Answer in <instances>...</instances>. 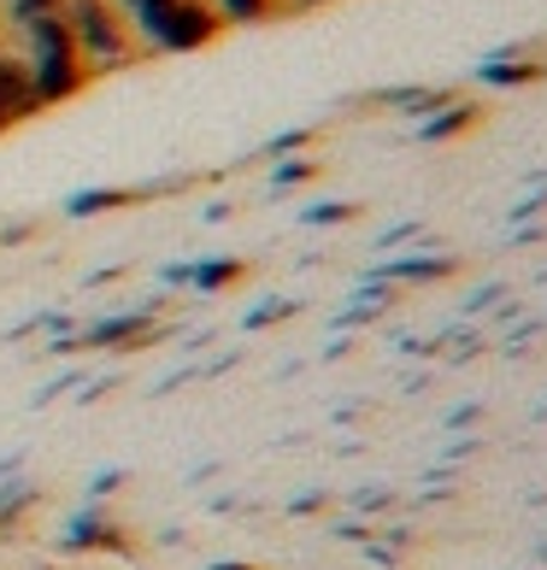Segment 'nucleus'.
Instances as JSON below:
<instances>
[{"mask_svg":"<svg viewBox=\"0 0 547 570\" xmlns=\"http://www.w3.org/2000/svg\"><path fill=\"white\" fill-rule=\"evenodd\" d=\"M306 7H324V0H283V12H306Z\"/></svg>","mask_w":547,"mask_h":570,"instance_id":"14","label":"nucleus"},{"mask_svg":"<svg viewBox=\"0 0 547 570\" xmlns=\"http://www.w3.org/2000/svg\"><path fill=\"white\" fill-rule=\"evenodd\" d=\"M130 195H118V188H100V195H77L71 200V218H89V213H107V206H124Z\"/></svg>","mask_w":547,"mask_h":570,"instance_id":"11","label":"nucleus"},{"mask_svg":"<svg viewBox=\"0 0 547 570\" xmlns=\"http://www.w3.org/2000/svg\"><path fill=\"white\" fill-rule=\"evenodd\" d=\"M36 112H41V100H36V89H30L25 59H18V48L0 36V136H7L12 124H30Z\"/></svg>","mask_w":547,"mask_h":570,"instance_id":"3","label":"nucleus"},{"mask_svg":"<svg viewBox=\"0 0 547 570\" xmlns=\"http://www.w3.org/2000/svg\"><path fill=\"white\" fill-rule=\"evenodd\" d=\"M66 547H124V530L107 518H82L77 530L66 535Z\"/></svg>","mask_w":547,"mask_h":570,"instance_id":"6","label":"nucleus"},{"mask_svg":"<svg viewBox=\"0 0 547 570\" xmlns=\"http://www.w3.org/2000/svg\"><path fill=\"white\" fill-rule=\"evenodd\" d=\"M471 118H477V107H466V100H459V107H448L441 118H430V124H424V136H430V141H448V136L466 130Z\"/></svg>","mask_w":547,"mask_h":570,"instance_id":"9","label":"nucleus"},{"mask_svg":"<svg viewBox=\"0 0 547 570\" xmlns=\"http://www.w3.org/2000/svg\"><path fill=\"white\" fill-rule=\"evenodd\" d=\"M188 277H195L201 288H229V283L242 277V265H236V259H213V265H195Z\"/></svg>","mask_w":547,"mask_h":570,"instance_id":"10","label":"nucleus"},{"mask_svg":"<svg viewBox=\"0 0 547 570\" xmlns=\"http://www.w3.org/2000/svg\"><path fill=\"white\" fill-rule=\"evenodd\" d=\"M147 312H130V318H113V324H95L89 330V347H130V342H141L147 335Z\"/></svg>","mask_w":547,"mask_h":570,"instance_id":"5","label":"nucleus"},{"mask_svg":"<svg viewBox=\"0 0 547 570\" xmlns=\"http://www.w3.org/2000/svg\"><path fill=\"white\" fill-rule=\"evenodd\" d=\"M312 177V165L301 159V165H283V171H277V183H306Z\"/></svg>","mask_w":547,"mask_h":570,"instance_id":"13","label":"nucleus"},{"mask_svg":"<svg viewBox=\"0 0 547 570\" xmlns=\"http://www.w3.org/2000/svg\"><path fill=\"white\" fill-rule=\"evenodd\" d=\"M18 48V59H25V71H30V89L41 100V112L59 107V100H71L89 89V71H82V59L71 48V30H66V18H36V24H18V30H0Z\"/></svg>","mask_w":547,"mask_h":570,"instance_id":"1","label":"nucleus"},{"mask_svg":"<svg viewBox=\"0 0 547 570\" xmlns=\"http://www.w3.org/2000/svg\"><path fill=\"white\" fill-rule=\"evenodd\" d=\"M335 218H353V206H319V213H306V224H335Z\"/></svg>","mask_w":547,"mask_h":570,"instance_id":"12","label":"nucleus"},{"mask_svg":"<svg viewBox=\"0 0 547 570\" xmlns=\"http://www.w3.org/2000/svg\"><path fill=\"white\" fill-rule=\"evenodd\" d=\"M453 259H401V265H389L383 277H401V283H424V277H448Z\"/></svg>","mask_w":547,"mask_h":570,"instance_id":"8","label":"nucleus"},{"mask_svg":"<svg viewBox=\"0 0 547 570\" xmlns=\"http://www.w3.org/2000/svg\"><path fill=\"white\" fill-rule=\"evenodd\" d=\"M0 18H7V30L36 24V18H59V0H0Z\"/></svg>","mask_w":547,"mask_h":570,"instance_id":"7","label":"nucleus"},{"mask_svg":"<svg viewBox=\"0 0 547 570\" xmlns=\"http://www.w3.org/2000/svg\"><path fill=\"white\" fill-rule=\"evenodd\" d=\"M213 7V18L229 30V24H260V18H277L283 0H206Z\"/></svg>","mask_w":547,"mask_h":570,"instance_id":"4","label":"nucleus"},{"mask_svg":"<svg viewBox=\"0 0 547 570\" xmlns=\"http://www.w3.org/2000/svg\"><path fill=\"white\" fill-rule=\"evenodd\" d=\"M59 18H66L71 48H77V59H82V71H89V77L130 71L136 59H147L113 0H59Z\"/></svg>","mask_w":547,"mask_h":570,"instance_id":"2","label":"nucleus"}]
</instances>
